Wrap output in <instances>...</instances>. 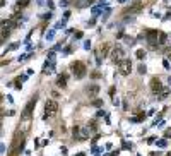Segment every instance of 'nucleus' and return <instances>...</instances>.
I'll use <instances>...</instances> for the list:
<instances>
[{
  "label": "nucleus",
  "instance_id": "1",
  "mask_svg": "<svg viewBox=\"0 0 171 156\" xmlns=\"http://www.w3.org/2000/svg\"><path fill=\"white\" fill-rule=\"evenodd\" d=\"M24 137H26L24 132L17 130L16 136H14V141H12V146H10V151H9V156H17V154H21L22 147H24V144H26Z\"/></svg>",
  "mask_w": 171,
  "mask_h": 156
},
{
  "label": "nucleus",
  "instance_id": "2",
  "mask_svg": "<svg viewBox=\"0 0 171 156\" xmlns=\"http://www.w3.org/2000/svg\"><path fill=\"white\" fill-rule=\"evenodd\" d=\"M70 69H72L74 76H75L77 79H82L86 76V72H87V69H86V64L81 60H75L72 62V65H70Z\"/></svg>",
  "mask_w": 171,
  "mask_h": 156
},
{
  "label": "nucleus",
  "instance_id": "3",
  "mask_svg": "<svg viewBox=\"0 0 171 156\" xmlns=\"http://www.w3.org/2000/svg\"><path fill=\"white\" fill-rule=\"evenodd\" d=\"M56 110H58V103H56L55 100H48L46 103H45V118L53 117L56 113Z\"/></svg>",
  "mask_w": 171,
  "mask_h": 156
},
{
  "label": "nucleus",
  "instance_id": "4",
  "mask_svg": "<svg viewBox=\"0 0 171 156\" xmlns=\"http://www.w3.org/2000/svg\"><path fill=\"white\" fill-rule=\"evenodd\" d=\"M116 65H118V72L122 74V76H128V74H130V70H132V62L128 60V58L120 60Z\"/></svg>",
  "mask_w": 171,
  "mask_h": 156
},
{
  "label": "nucleus",
  "instance_id": "5",
  "mask_svg": "<svg viewBox=\"0 0 171 156\" xmlns=\"http://www.w3.org/2000/svg\"><path fill=\"white\" fill-rule=\"evenodd\" d=\"M110 57H111V60H113V62H116V64H118L120 60H123V58H125V52H123V48H122V46H115V48H111Z\"/></svg>",
  "mask_w": 171,
  "mask_h": 156
},
{
  "label": "nucleus",
  "instance_id": "6",
  "mask_svg": "<svg viewBox=\"0 0 171 156\" xmlns=\"http://www.w3.org/2000/svg\"><path fill=\"white\" fill-rule=\"evenodd\" d=\"M162 89H164V86H162V83L159 81L158 77H152V79H151V91H152L154 95H158V96H159Z\"/></svg>",
  "mask_w": 171,
  "mask_h": 156
},
{
  "label": "nucleus",
  "instance_id": "7",
  "mask_svg": "<svg viewBox=\"0 0 171 156\" xmlns=\"http://www.w3.org/2000/svg\"><path fill=\"white\" fill-rule=\"evenodd\" d=\"M34 105H36V96H34V98H31V100H29V103L26 105L24 112H22V118H24V120H27V118L31 117V113H33Z\"/></svg>",
  "mask_w": 171,
  "mask_h": 156
},
{
  "label": "nucleus",
  "instance_id": "8",
  "mask_svg": "<svg viewBox=\"0 0 171 156\" xmlns=\"http://www.w3.org/2000/svg\"><path fill=\"white\" fill-rule=\"evenodd\" d=\"M159 35H161V33H159V31H156V29H149L147 31V39H149V43L152 45V46H156V45H159Z\"/></svg>",
  "mask_w": 171,
  "mask_h": 156
},
{
  "label": "nucleus",
  "instance_id": "9",
  "mask_svg": "<svg viewBox=\"0 0 171 156\" xmlns=\"http://www.w3.org/2000/svg\"><path fill=\"white\" fill-rule=\"evenodd\" d=\"M56 86L58 87H65L67 86V76H58V79H56Z\"/></svg>",
  "mask_w": 171,
  "mask_h": 156
},
{
  "label": "nucleus",
  "instance_id": "10",
  "mask_svg": "<svg viewBox=\"0 0 171 156\" xmlns=\"http://www.w3.org/2000/svg\"><path fill=\"white\" fill-rule=\"evenodd\" d=\"M99 52H101L103 57H106L108 53H111V45H110V43H104V45L101 46V50H99Z\"/></svg>",
  "mask_w": 171,
  "mask_h": 156
},
{
  "label": "nucleus",
  "instance_id": "11",
  "mask_svg": "<svg viewBox=\"0 0 171 156\" xmlns=\"http://www.w3.org/2000/svg\"><path fill=\"white\" fill-rule=\"evenodd\" d=\"M98 93H99V86H96V84L87 87V95H98Z\"/></svg>",
  "mask_w": 171,
  "mask_h": 156
},
{
  "label": "nucleus",
  "instance_id": "12",
  "mask_svg": "<svg viewBox=\"0 0 171 156\" xmlns=\"http://www.w3.org/2000/svg\"><path fill=\"white\" fill-rule=\"evenodd\" d=\"M31 0H17V9H22V7H27Z\"/></svg>",
  "mask_w": 171,
  "mask_h": 156
},
{
  "label": "nucleus",
  "instance_id": "13",
  "mask_svg": "<svg viewBox=\"0 0 171 156\" xmlns=\"http://www.w3.org/2000/svg\"><path fill=\"white\" fill-rule=\"evenodd\" d=\"M93 2H94V0H79L77 5H79V7H87V5H91Z\"/></svg>",
  "mask_w": 171,
  "mask_h": 156
},
{
  "label": "nucleus",
  "instance_id": "14",
  "mask_svg": "<svg viewBox=\"0 0 171 156\" xmlns=\"http://www.w3.org/2000/svg\"><path fill=\"white\" fill-rule=\"evenodd\" d=\"M135 57L139 58V60H144V58H145V52H144V50H137V52H135Z\"/></svg>",
  "mask_w": 171,
  "mask_h": 156
},
{
  "label": "nucleus",
  "instance_id": "15",
  "mask_svg": "<svg viewBox=\"0 0 171 156\" xmlns=\"http://www.w3.org/2000/svg\"><path fill=\"white\" fill-rule=\"evenodd\" d=\"M169 95V87L168 86H164V89L161 91V95H159V98H166V96Z\"/></svg>",
  "mask_w": 171,
  "mask_h": 156
},
{
  "label": "nucleus",
  "instance_id": "16",
  "mask_svg": "<svg viewBox=\"0 0 171 156\" xmlns=\"http://www.w3.org/2000/svg\"><path fill=\"white\" fill-rule=\"evenodd\" d=\"M166 35H164V33H161V35H159V45H161V46H162V45H166Z\"/></svg>",
  "mask_w": 171,
  "mask_h": 156
},
{
  "label": "nucleus",
  "instance_id": "17",
  "mask_svg": "<svg viewBox=\"0 0 171 156\" xmlns=\"http://www.w3.org/2000/svg\"><path fill=\"white\" fill-rule=\"evenodd\" d=\"M72 132H74V136H79V132H81V127H74V129H72Z\"/></svg>",
  "mask_w": 171,
  "mask_h": 156
},
{
  "label": "nucleus",
  "instance_id": "18",
  "mask_svg": "<svg viewBox=\"0 0 171 156\" xmlns=\"http://www.w3.org/2000/svg\"><path fill=\"white\" fill-rule=\"evenodd\" d=\"M93 105H94V106H101L103 101H101V100H94V101H93Z\"/></svg>",
  "mask_w": 171,
  "mask_h": 156
},
{
  "label": "nucleus",
  "instance_id": "19",
  "mask_svg": "<svg viewBox=\"0 0 171 156\" xmlns=\"http://www.w3.org/2000/svg\"><path fill=\"white\" fill-rule=\"evenodd\" d=\"M158 146H161V147H166V141H164V139H162V141H159V143H158Z\"/></svg>",
  "mask_w": 171,
  "mask_h": 156
},
{
  "label": "nucleus",
  "instance_id": "20",
  "mask_svg": "<svg viewBox=\"0 0 171 156\" xmlns=\"http://www.w3.org/2000/svg\"><path fill=\"white\" fill-rule=\"evenodd\" d=\"M139 72H140V74H145V67H144V65H139Z\"/></svg>",
  "mask_w": 171,
  "mask_h": 156
},
{
  "label": "nucleus",
  "instance_id": "21",
  "mask_svg": "<svg viewBox=\"0 0 171 156\" xmlns=\"http://www.w3.org/2000/svg\"><path fill=\"white\" fill-rule=\"evenodd\" d=\"M75 38H77V39H81V38H82V33H81V31H79V33H75Z\"/></svg>",
  "mask_w": 171,
  "mask_h": 156
},
{
  "label": "nucleus",
  "instance_id": "22",
  "mask_svg": "<svg viewBox=\"0 0 171 156\" xmlns=\"http://www.w3.org/2000/svg\"><path fill=\"white\" fill-rule=\"evenodd\" d=\"M77 156H84V153H81V154H77Z\"/></svg>",
  "mask_w": 171,
  "mask_h": 156
},
{
  "label": "nucleus",
  "instance_id": "23",
  "mask_svg": "<svg viewBox=\"0 0 171 156\" xmlns=\"http://www.w3.org/2000/svg\"><path fill=\"white\" fill-rule=\"evenodd\" d=\"M166 156H171V153H168V154H166Z\"/></svg>",
  "mask_w": 171,
  "mask_h": 156
},
{
  "label": "nucleus",
  "instance_id": "24",
  "mask_svg": "<svg viewBox=\"0 0 171 156\" xmlns=\"http://www.w3.org/2000/svg\"><path fill=\"white\" fill-rule=\"evenodd\" d=\"M169 84H171V77H169Z\"/></svg>",
  "mask_w": 171,
  "mask_h": 156
},
{
  "label": "nucleus",
  "instance_id": "25",
  "mask_svg": "<svg viewBox=\"0 0 171 156\" xmlns=\"http://www.w3.org/2000/svg\"><path fill=\"white\" fill-rule=\"evenodd\" d=\"M169 60H171V55H169Z\"/></svg>",
  "mask_w": 171,
  "mask_h": 156
},
{
  "label": "nucleus",
  "instance_id": "26",
  "mask_svg": "<svg viewBox=\"0 0 171 156\" xmlns=\"http://www.w3.org/2000/svg\"><path fill=\"white\" fill-rule=\"evenodd\" d=\"M149 2H152V0H149Z\"/></svg>",
  "mask_w": 171,
  "mask_h": 156
}]
</instances>
